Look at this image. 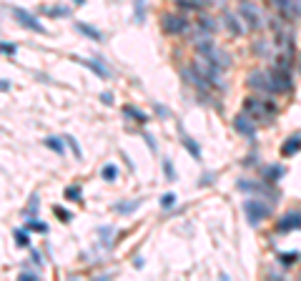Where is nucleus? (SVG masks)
<instances>
[{
	"label": "nucleus",
	"mask_w": 301,
	"mask_h": 281,
	"mask_svg": "<svg viewBox=\"0 0 301 281\" xmlns=\"http://www.w3.org/2000/svg\"><path fill=\"white\" fill-rule=\"evenodd\" d=\"M45 15H51V18H68L70 15V8L68 5H48L45 8Z\"/></svg>",
	"instance_id": "26"
},
{
	"label": "nucleus",
	"mask_w": 301,
	"mask_h": 281,
	"mask_svg": "<svg viewBox=\"0 0 301 281\" xmlns=\"http://www.w3.org/2000/svg\"><path fill=\"white\" fill-rule=\"evenodd\" d=\"M213 181H216V173H204V176H201V186H209Z\"/></svg>",
	"instance_id": "40"
},
{
	"label": "nucleus",
	"mask_w": 301,
	"mask_h": 281,
	"mask_svg": "<svg viewBox=\"0 0 301 281\" xmlns=\"http://www.w3.org/2000/svg\"><path fill=\"white\" fill-rule=\"evenodd\" d=\"M53 214H56V216H58V219L63 221V223H68V221L76 219V216H73V214H70L68 209H63V206H53Z\"/></svg>",
	"instance_id": "35"
},
{
	"label": "nucleus",
	"mask_w": 301,
	"mask_h": 281,
	"mask_svg": "<svg viewBox=\"0 0 301 281\" xmlns=\"http://www.w3.org/2000/svg\"><path fill=\"white\" fill-rule=\"evenodd\" d=\"M176 198H179V196H176L173 191L163 193V196H161V209H173V206H176Z\"/></svg>",
	"instance_id": "31"
},
{
	"label": "nucleus",
	"mask_w": 301,
	"mask_h": 281,
	"mask_svg": "<svg viewBox=\"0 0 301 281\" xmlns=\"http://www.w3.org/2000/svg\"><path fill=\"white\" fill-rule=\"evenodd\" d=\"M38 196H30V206H28V211H30V216H38Z\"/></svg>",
	"instance_id": "37"
},
{
	"label": "nucleus",
	"mask_w": 301,
	"mask_h": 281,
	"mask_svg": "<svg viewBox=\"0 0 301 281\" xmlns=\"http://www.w3.org/2000/svg\"><path fill=\"white\" fill-rule=\"evenodd\" d=\"M156 113H158L161 118H168V116H171V113H168V111H166L163 106H158V103H156Z\"/></svg>",
	"instance_id": "43"
},
{
	"label": "nucleus",
	"mask_w": 301,
	"mask_h": 281,
	"mask_svg": "<svg viewBox=\"0 0 301 281\" xmlns=\"http://www.w3.org/2000/svg\"><path fill=\"white\" fill-rule=\"evenodd\" d=\"M101 100H103L106 106H113V93H111V91H103V93H101Z\"/></svg>",
	"instance_id": "41"
},
{
	"label": "nucleus",
	"mask_w": 301,
	"mask_h": 281,
	"mask_svg": "<svg viewBox=\"0 0 301 281\" xmlns=\"http://www.w3.org/2000/svg\"><path fill=\"white\" fill-rule=\"evenodd\" d=\"M243 111H246V113H251V118H254V121H259V123H271V121L276 118V106L271 103L269 98H256V95H248V98L243 100Z\"/></svg>",
	"instance_id": "1"
},
{
	"label": "nucleus",
	"mask_w": 301,
	"mask_h": 281,
	"mask_svg": "<svg viewBox=\"0 0 301 281\" xmlns=\"http://www.w3.org/2000/svg\"><path fill=\"white\" fill-rule=\"evenodd\" d=\"M161 31L166 33V35H188L191 31V20L186 18V13H181V10H166L163 15H161Z\"/></svg>",
	"instance_id": "2"
},
{
	"label": "nucleus",
	"mask_w": 301,
	"mask_h": 281,
	"mask_svg": "<svg viewBox=\"0 0 301 281\" xmlns=\"http://www.w3.org/2000/svg\"><path fill=\"white\" fill-rule=\"evenodd\" d=\"M30 256H33V264L43 269V256H40V251H38V249H33V246H30Z\"/></svg>",
	"instance_id": "36"
},
{
	"label": "nucleus",
	"mask_w": 301,
	"mask_h": 281,
	"mask_svg": "<svg viewBox=\"0 0 301 281\" xmlns=\"http://www.w3.org/2000/svg\"><path fill=\"white\" fill-rule=\"evenodd\" d=\"M171 3L179 8L181 13H196V15L204 13V8H209L204 0H171Z\"/></svg>",
	"instance_id": "16"
},
{
	"label": "nucleus",
	"mask_w": 301,
	"mask_h": 281,
	"mask_svg": "<svg viewBox=\"0 0 301 281\" xmlns=\"http://www.w3.org/2000/svg\"><path fill=\"white\" fill-rule=\"evenodd\" d=\"M269 78H271V95L289 93V91L294 88V75H291V70H284V68H271Z\"/></svg>",
	"instance_id": "6"
},
{
	"label": "nucleus",
	"mask_w": 301,
	"mask_h": 281,
	"mask_svg": "<svg viewBox=\"0 0 301 281\" xmlns=\"http://www.w3.org/2000/svg\"><path fill=\"white\" fill-rule=\"evenodd\" d=\"M123 113L131 118V121H136V123H148V113H143L141 108H136V106H123Z\"/></svg>",
	"instance_id": "22"
},
{
	"label": "nucleus",
	"mask_w": 301,
	"mask_h": 281,
	"mask_svg": "<svg viewBox=\"0 0 301 281\" xmlns=\"http://www.w3.org/2000/svg\"><path fill=\"white\" fill-rule=\"evenodd\" d=\"M13 236H15V244H18L20 249H30V231L28 228H15Z\"/></svg>",
	"instance_id": "24"
},
{
	"label": "nucleus",
	"mask_w": 301,
	"mask_h": 281,
	"mask_svg": "<svg viewBox=\"0 0 301 281\" xmlns=\"http://www.w3.org/2000/svg\"><path fill=\"white\" fill-rule=\"evenodd\" d=\"M196 25H201L204 31H209V33H216L223 23L216 18V15H211V13H198V18H196Z\"/></svg>",
	"instance_id": "18"
},
{
	"label": "nucleus",
	"mask_w": 301,
	"mask_h": 281,
	"mask_svg": "<svg viewBox=\"0 0 301 281\" xmlns=\"http://www.w3.org/2000/svg\"><path fill=\"white\" fill-rule=\"evenodd\" d=\"M65 138V143H68V148L73 151V156L76 158H83V151H81V146H78V141L73 138V136H63Z\"/></svg>",
	"instance_id": "32"
},
{
	"label": "nucleus",
	"mask_w": 301,
	"mask_h": 281,
	"mask_svg": "<svg viewBox=\"0 0 301 281\" xmlns=\"http://www.w3.org/2000/svg\"><path fill=\"white\" fill-rule=\"evenodd\" d=\"M101 178H103V181H108V184L118 181V168H116L113 163H106V166L101 168Z\"/></svg>",
	"instance_id": "25"
},
{
	"label": "nucleus",
	"mask_w": 301,
	"mask_h": 281,
	"mask_svg": "<svg viewBox=\"0 0 301 281\" xmlns=\"http://www.w3.org/2000/svg\"><path fill=\"white\" fill-rule=\"evenodd\" d=\"M20 279L23 281H30V279H40L38 271H20Z\"/></svg>",
	"instance_id": "39"
},
{
	"label": "nucleus",
	"mask_w": 301,
	"mask_h": 281,
	"mask_svg": "<svg viewBox=\"0 0 301 281\" xmlns=\"http://www.w3.org/2000/svg\"><path fill=\"white\" fill-rule=\"evenodd\" d=\"M221 23H223L226 31L231 33V35H236V38H241L243 33L248 31V25H246V20L241 18V13H234V10H229V8L221 10Z\"/></svg>",
	"instance_id": "8"
},
{
	"label": "nucleus",
	"mask_w": 301,
	"mask_h": 281,
	"mask_svg": "<svg viewBox=\"0 0 301 281\" xmlns=\"http://www.w3.org/2000/svg\"><path fill=\"white\" fill-rule=\"evenodd\" d=\"M239 188L241 191H248L251 196H259V198H269L271 203H276L279 201V191H273L271 188L269 181H246V178H241L239 181Z\"/></svg>",
	"instance_id": "5"
},
{
	"label": "nucleus",
	"mask_w": 301,
	"mask_h": 281,
	"mask_svg": "<svg viewBox=\"0 0 301 281\" xmlns=\"http://www.w3.org/2000/svg\"><path fill=\"white\" fill-rule=\"evenodd\" d=\"M239 13L246 20L248 31H261L266 25V15H264V10L256 0H239Z\"/></svg>",
	"instance_id": "3"
},
{
	"label": "nucleus",
	"mask_w": 301,
	"mask_h": 281,
	"mask_svg": "<svg viewBox=\"0 0 301 281\" xmlns=\"http://www.w3.org/2000/svg\"><path fill=\"white\" fill-rule=\"evenodd\" d=\"M143 138H146V143L150 146V151H158V146H156V141H153V136H150V133H143Z\"/></svg>",
	"instance_id": "42"
},
{
	"label": "nucleus",
	"mask_w": 301,
	"mask_h": 281,
	"mask_svg": "<svg viewBox=\"0 0 301 281\" xmlns=\"http://www.w3.org/2000/svg\"><path fill=\"white\" fill-rule=\"evenodd\" d=\"M251 50L259 56V58H271V40L269 38H259V40H254V45H251Z\"/></svg>",
	"instance_id": "20"
},
{
	"label": "nucleus",
	"mask_w": 301,
	"mask_h": 281,
	"mask_svg": "<svg viewBox=\"0 0 301 281\" xmlns=\"http://www.w3.org/2000/svg\"><path fill=\"white\" fill-rule=\"evenodd\" d=\"M15 50H18V48H15L13 43H3V53H5L8 58H10V56H15Z\"/></svg>",
	"instance_id": "38"
},
{
	"label": "nucleus",
	"mask_w": 301,
	"mask_h": 281,
	"mask_svg": "<svg viewBox=\"0 0 301 281\" xmlns=\"http://www.w3.org/2000/svg\"><path fill=\"white\" fill-rule=\"evenodd\" d=\"M246 86L256 93H264L271 95V78H269V70H251L246 75Z\"/></svg>",
	"instance_id": "9"
},
{
	"label": "nucleus",
	"mask_w": 301,
	"mask_h": 281,
	"mask_svg": "<svg viewBox=\"0 0 301 281\" xmlns=\"http://www.w3.org/2000/svg\"><path fill=\"white\" fill-rule=\"evenodd\" d=\"M141 203H143L141 198H136V201H123V203H116V211H118V214H133Z\"/></svg>",
	"instance_id": "29"
},
{
	"label": "nucleus",
	"mask_w": 301,
	"mask_h": 281,
	"mask_svg": "<svg viewBox=\"0 0 301 281\" xmlns=\"http://www.w3.org/2000/svg\"><path fill=\"white\" fill-rule=\"evenodd\" d=\"M76 61L83 63L86 68H90V70H93L101 81H108V78H111V68L103 63V58H98V56H95V58H78V56H76Z\"/></svg>",
	"instance_id": "12"
},
{
	"label": "nucleus",
	"mask_w": 301,
	"mask_h": 281,
	"mask_svg": "<svg viewBox=\"0 0 301 281\" xmlns=\"http://www.w3.org/2000/svg\"><path fill=\"white\" fill-rule=\"evenodd\" d=\"M73 3H76V5H86V0H73Z\"/></svg>",
	"instance_id": "44"
},
{
	"label": "nucleus",
	"mask_w": 301,
	"mask_h": 281,
	"mask_svg": "<svg viewBox=\"0 0 301 281\" xmlns=\"http://www.w3.org/2000/svg\"><path fill=\"white\" fill-rule=\"evenodd\" d=\"M276 259H279V264H281L284 269H289V266L299 264L301 251H279V253H276Z\"/></svg>",
	"instance_id": "21"
},
{
	"label": "nucleus",
	"mask_w": 301,
	"mask_h": 281,
	"mask_svg": "<svg viewBox=\"0 0 301 281\" xmlns=\"http://www.w3.org/2000/svg\"><path fill=\"white\" fill-rule=\"evenodd\" d=\"M45 146H48V148H51V151H56V154H63V151H65V146H68V143H65V138H58V136H48V138H45Z\"/></svg>",
	"instance_id": "23"
},
{
	"label": "nucleus",
	"mask_w": 301,
	"mask_h": 281,
	"mask_svg": "<svg viewBox=\"0 0 301 281\" xmlns=\"http://www.w3.org/2000/svg\"><path fill=\"white\" fill-rule=\"evenodd\" d=\"M299 151H301V133H294V136H289V138L284 141V146H281V156L291 158V156H296Z\"/></svg>",
	"instance_id": "17"
},
{
	"label": "nucleus",
	"mask_w": 301,
	"mask_h": 281,
	"mask_svg": "<svg viewBox=\"0 0 301 281\" xmlns=\"http://www.w3.org/2000/svg\"><path fill=\"white\" fill-rule=\"evenodd\" d=\"M284 173H286V168H284L281 163H271V166H264V168H261V178H264V181H269V184L281 181V178H284Z\"/></svg>",
	"instance_id": "15"
},
{
	"label": "nucleus",
	"mask_w": 301,
	"mask_h": 281,
	"mask_svg": "<svg viewBox=\"0 0 301 281\" xmlns=\"http://www.w3.org/2000/svg\"><path fill=\"white\" fill-rule=\"evenodd\" d=\"M26 228H28V231H35V234H48V223H45V221H38L35 216L28 219Z\"/></svg>",
	"instance_id": "28"
},
{
	"label": "nucleus",
	"mask_w": 301,
	"mask_h": 281,
	"mask_svg": "<svg viewBox=\"0 0 301 281\" xmlns=\"http://www.w3.org/2000/svg\"><path fill=\"white\" fill-rule=\"evenodd\" d=\"M76 31L81 33V35H86V38H90L93 43H103V33L98 31V28H93V25H88V23H83V20L76 23Z\"/></svg>",
	"instance_id": "19"
},
{
	"label": "nucleus",
	"mask_w": 301,
	"mask_h": 281,
	"mask_svg": "<svg viewBox=\"0 0 301 281\" xmlns=\"http://www.w3.org/2000/svg\"><path fill=\"white\" fill-rule=\"evenodd\" d=\"M301 228V211H286L276 221V234H291Z\"/></svg>",
	"instance_id": "10"
},
{
	"label": "nucleus",
	"mask_w": 301,
	"mask_h": 281,
	"mask_svg": "<svg viewBox=\"0 0 301 281\" xmlns=\"http://www.w3.org/2000/svg\"><path fill=\"white\" fill-rule=\"evenodd\" d=\"M243 214H246V221L248 226H259L271 216V206L266 201H261L259 196H248L243 201Z\"/></svg>",
	"instance_id": "4"
},
{
	"label": "nucleus",
	"mask_w": 301,
	"mask_h": 281,
	"mask_svg": "<svg viewBox=\"0 0 301 281\" xmlns=\"http://www.w3.org/2000/svg\"><path fill=\"white\" fill-rule=\"evenodd\" d=\"M234 131L246 136V138H256V123H254V118H248L246 111L234 116Z\"/></svg>",
	"instance_id": "11"
},
{
	"label": "nucleus",
	"mask_w": 301,
	"mask_h": 281,
	"mask_svg": "<svg viewBox=\"0 0 301 281\" xmlns=\"http://www.w3.org/2000/svg\"><path fill=\"white\" fill-rule=\"evenodd\" d=\"M65 198H68V201H76V203H81V201H83V188L78 186V184L68 186V188H65Z\"/></svg>",
	"instance_id": "30"
},
{
	"label": "nucleus",
	"mask_w": 301,
	"mask_h": 281,
	"mask_svg": "<svg viewBox=\"0 0 301 281\" xmlns=\"http://www.w3.org/2000/svg\"><path fill=\"white\" fill-rule=\"evenodd\" d=\"M163 176H166V181H176V168L168 158H163Z\"/></svg>",
	"instance_id": "33"
},
{
	"label": "nucleus",
	"mask_w": 301,
	"mask_h": 281,
	"mask_svg": "<svg viewBox=\"0 0 301 281\" xmlns=\"http://www.w3.org/2000/svg\"><path fill=\"white\" fill-rule=\"evenodd\" d=\"M10 15H13V18H15L23 28L38 33V35H45V33H48V31H45V25H43V23H40V20H38L30 10H26V8H15V5H13V8H10Z\"/></svg>",
	"instance_id": "7"
},
{
	"label": "nucleus",
	"mask_w": 301,
	"mask_h": 281,
	"mask_svg": "<svg viewBox=\"0 0 301 281\" xmlns=\"http://www.w3.org/2000/svg\"><path fill=\"white\" fill-rule=\"evenodd\" d=\"M179 133H181V143H183V148L191 154L193 161H204V154H201V146L196 143V138H191L186 131H183V125H179Z\"/></svg>",
	"instance_id": "14"
},
{
	"label": "nucleus",
	"mask_w": 301,
	"mask_h": 281,
	"mask_svg": "<svg viewBox=\"0 0 301 281\" xmlns=\"http://www.w3.org/2000/svg\"><path fill=\"white\" fill-rule=\"evenodd\" d=\"M98 234L103 236V241H101V244H103V246H111V239H108V236H113V234H116V228H113V226H101V228H98Z\"/></svg>",
	"instance_id": "34"
},
{
	"label": "nucleus",
	"mask_w": 301,
	"mask_h": 281,
	"mask_svg": "<svg viewBox=\"0 0 301 281\" xmlns=\"http://www.w3.org/2000/svg\"><path fill=\"white\" fill-rule=\"evenodd\" d=\"M133 20L136 23L146 20V0H133Z\"/></svg>",
	"instance_id": "27"
},
{
	"label": "nucleus",
	"mask_w": 301,
	"mask_h": 281,
	"mask_svg": "<svg viewBox=\"0 0 301 281\" xmlns=\"http://www.w3.org/2000/svg\"><path fill=\"white\" fill-rule=\"evenodd\" d=\"M279 13H281V18H284L286 23H289V20H299L301 18V0H281Z\"/></svg>",
	"instance_id": "13"
}]
</instances>
